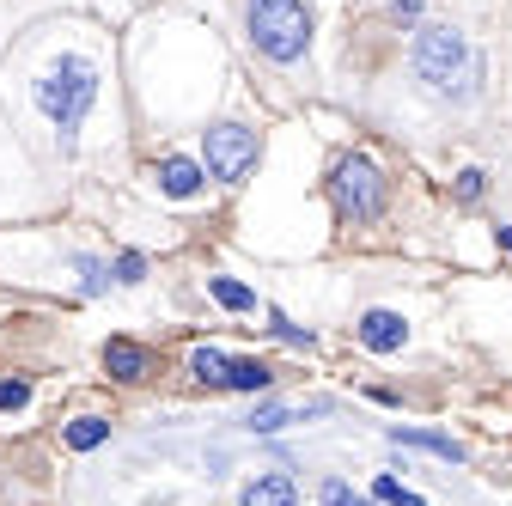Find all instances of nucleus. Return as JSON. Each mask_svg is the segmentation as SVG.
<instances>
[{
    "mask_svg": "<svg viewBox=\"0 0 512 506\" xmlns=\"http://www.w3.org/2000/svg\"><path fill=\"white\" fill-rule=\"evenodd\" d=\"M37 104H43V116L55 122L61 135H74L86 122V110L98 104V68L86 55H61L55 68L37 80Z\"/></svg>",
    "mask_w": 512,
    "mask_h": 506,
    "instance_id": "f257e3e1",
    "label": "nucleus"
},
{
    "mask_svg": "<svg viewBox=\"0 0 512 506\" xmlns=\"http://www.w3.org/2000/svg\"><path fill=\"white\" fill-rule=\"evenodd\" d=\"M250 43L281 68H293L311 49V7L305 0H250Z\"/></svg>",
    "mask_w": 512,
    "mask_h": 506,
    "instance_id": "f03ea898",
    "label": "nucleus"
},
{
    "mask_svg": "<svg viewBox=\"0 0 512 506\" xmlns=\"http://www.w3.org/2000/svg\"><path fill=\"white\" fill-rule=\"evenodd\" d=\"M330 202L348 226H372L391 202V189H384V171L366 159V153H348L336 171H330Z\"/></svg>",
    "mask_w": 512,
    "mask_h": 506,
    "instance_id": "7ed1b4c3",
    "label": "nucleus"
},
{
    "mask_svg": "<svg viewBox=\"0 0 512 506\" xmlns=\"http://www.w3.org/2000/svg\"><path fill=\"white\" fill-rule=\"evenodd\" d=\"M470 68H476V61H470L464 37H458L452 25H421V31H415V74H421L433 92H452Z\"/></svg>",
    "mask_w": 512,
    "mask_h": 506,
    "instance_id": "20e7f679",
    "label": "nucleus"
},
{
    "mask_svg": "<svg viewBox=\"0 0 512 506\" xmlns=\"http://www.w3.org/2000/svg\"><path fill=\"white\" fill-rule=\"evenodd\" d=\"M256 153H263V141H256V129H244V122H214V129H202V159H208V177H220V183H244L256 171Z\"/></svg>",
    "mask_w": 512,
    "mask_h": 506,
    "instance_id": "39448f33",
    "label": "nucleus"
},
{
    "mask_svg": "<svg viewBox=\"0 0 512 506\" xmlns=\"http://www.w3.org/2000/svg\"><path fill=\"white\" fill-rule=\"evenodd\" d=\"M104 372L122 378V385H141V378L153 372V354H147L141 342H122V336H116V342H104Z\"/></svg>",
    "mask_w": 512,
    "mask_h": 506,
    "instance_id": "423d86ee",
    "label": "nucleus"
},
{
    "mask_svg": "<svg viewBox=\"0 0 512 506\" xmlns=\"http://www.w3.org/2000/svg\"><path fill=\"white\" fill-rule=\"evenodd\" d=\"M360 342L372 354H397L409 342V324L397 318V311H366V318H360Z\"/></svg>",
    "mask_w": 512,
    "mask_h": 506,
    "instance_id": "0eeeda50",
    "label": "nucleus"
},
{
    "mask_svg": "<svg viewBox=\"0 0 512 506\" xmlns=\"http://www.w3.org/2000/svg\"><path fill=\"white\" fill-rule=\"evenodd\" d=\"M202 183H208V165H196V159H165L159 165V189H165V196H177V202H189Z\"/></svg>",
    "mask_w": 512,
    "mask_h": 506,
    "instance_id": "6e6552de",
    "label": "nucleus"
},
{
    "mask_svg": "<svg viewBox=\"0 0 512 506\" xmlns=\"http://www.w3.org/2000/svg\"><path fill=\"white\" fill-rule=\"evenodd\" d=\"M391 446H421V452H433V458H445V464H464V446L452 433H427V427H391Z\"/></svg>",
    "mask_w": 512,
    "mask_h": 506,
    "instance_id": "1a4fd4ad",
    "label": "nucleus"
},
{
    "mask_svg": "<svg viewBox=\"0 0 512 506\" xmlns=\"http://www.w3.org/2000/svg\"><path fill=\"white\" fill-rule=\"evenodd\" d=\"M244 506H293V482L287 476H256V482H244Z\"/></svg>",
    "mask_w": 512,
    "mask_h": 506,
    "instance_id": "9d476101",
    "label": "nucleus"
},
{
    "mask_svg": "<svg viewBox=\"0 0 512 506\" xmlns=\"http://www.w3.org/2000/svg\"><path fill=\"white\" fill-rule=\"evenodd\" d=\"M269 378H275V372H269L263 360H232V366H226V391H269Z\"/></svg>",
    "mask_w": 512,
    "mask_h": 506,
    "instance_id": "9b49d317",
    "label": "nucleus"
},
{
    "mask_svg": "<svg viewBox=\"0 0 512 506\" xmlns=\"http://www.w3.org/2000/svg\"><path fill=\"white\" fill-rule=\"evenodd\" d=\"M226 366H232V360H226L220 348H196V354H189V372H196L202 385H214V391H226Z\"/></svg>",
    "mask_w": 512,
    "mask_h": 506,
    "instance_id": "f8f14e48",
    "label": "nucleus"
},
{
    "mask_svg": "<svg viewBox=\"0 0 512 506\" xmlns=\"http://www.w3.org/2000/svg\"><path fill=\"white\" fill-rule=\"evenodd\" d=\"M104 439H110V421H104V415L68 421V446H74V452H92V446H104Z\"/></svg>",
    "mask_w": 512,
    "mask_h": 506,
    "instance_id": "ddd939ff",
    "label": "nucleus"
},
{
    "mask_svg": "<svg viewBox=\"0 0 512 506\" xmlns=\"http://www.w3.org/2000/svg\"><path fill=\"white\" fill-rule=\"evenodd\" d=\"M208 293H214L226 311H256V293H250L244 281H232V275H214V281H208Z\"/></svg>",
    "mask_w": 512,
    "mask_h": 506,
    "instance_id": "4468645a",
    "label": "nucleus"
},
{
    "mask_svg": "<svg viewBox=\"0 0 512 506\" xmlns=\"http://www.w3.org/2000/svg\"><path fill=\"white\" fill-rule=\"evenodd\" d=\"M287 421H299V415H293V409H281V403H263V409H256L244 427H250V433H281Z\"/></svg>",
    "mask_w": 512,
    "mask_h": 506,
    "instance_id": "2eb2a0df",
    "label": "nucleus"
},
{
    "mask_svg": "<svg viewBox=\"0 0 512 506\" xmlns=\"http://www.w3.org/2000/svg\"><path fill=\"white\" fill-rule=\"evenodd\" d=\"M372 500H384V506H421V494H409L397 476H378L372 482Z\"/></svg>",
    "mask_w": 512,
    "mask_h": 506,
    "instance_id": "dca6fc26",
    "label": "nucleus"
},
{
    "mask_svg": "<svg viewBox=\"0 0 512 506\" xmlns=\"http://www.w3.org/2000/svg\"><path fill=\"white\" fill-rule=\"evenodd\" d=\"M317 500H324V506H366V494H354V488H348V482H336V476L317 488Z\"/></svg>",
    "mask_w": 512,
    "mask_h": 506,
    "instance_id": "f3484780",
    "label": "nucleus"
},
{
    "mask_svg": "<svg viewBox=\"0 0 512 506\" xmlns=\"http://www.w3.org/2000/svg\"><path fill=\"white\" fill-rule=\"evenodd\" d=\"M116 281H128V287L147 281V257H141V250H122V257H116Z\"/></svg>",
    "mask_w": 512,
    "mask_h": 506,
    "instance_id": "a211bd4d",
    "label": "nucleus"
},
{
    "mask_svg": "<svg viewBox=\"0 0 512 506\" xmlns=\"http://www.w3.org/2000/svg\"><path fill=\"white\" fill-rule=\"evenodd\" d=\"M31 403V385L25 378H0V409H25Z\"/></svg>",
    "mask_w": 512,
    "mask_h": 506,
    "instance_id": "6ab92c4d",
    "label": "nucleus"
},
{
    "mask_svg": "<svg viewBox=\"0 0 512 506\" xmlns=\"http://www.w3.org/2000/svg\"><path fill=\"white\" fill-rule=\"evenodd\" d=\"M80 287H86V293H104V287H110V275H104V263H92V257H80Z\"/></svg>",
    "mask_w": 512,
    "mask_h": 506,
    "instance_id": "aec40b11",
    "label": "nucleus"
},
{
    "mask_svg": "<svg viewBox=\"0 0 512 506\" xmlns=\"http://www.w3.org/2000/svg\"><path fill=\"white\" fill-rule=\"evenodd\" d=\"M269 330H275V336H281V342H293V348H311V342H317V336H311V330H293V324H287V318H269Z\"/></svg>",
    "mask_w": 512,
    "mask_h": 506,
    "instance_id": "412c9836",
    "label": "nucleus"
},
{
    "mask_svg": "<svg viewBox=\"0 0 512 506\" xmlns=\"http://www.w3.org/2000/svg\"><path fill=\"white\" fill-rule=\"evenodd\" d=\"M458 202H482V171H458Z\"/></svg>",
    "mask_w": 512,
    "mask_h": 506,
    "instance_id": "4be33fe9",
    "label": "nucleus"
},
{
    "mask_svg": "<svg viewBox=\"0 0 512 506\" xmlns=\"http://www.w3.org/2000/svg\"><path fill=\"white\" fill-rule=\"evenodd\" d=\"M421 13V0H397V19H415Z\"/></svg>",
    "mask_w": 512,
    "mask_h": 506,
    "instance_id": "5701e85b",
    "label": "nucleus"
},
{
    "mask_svg": "<svg viewBox=\"0 0 512 506\" xmlns=\"http://www.w3.org/2000/svg\"><path fill=\"white\" fill-rule=\"evenodd\" d=\"M500 244H506V250H512V226H500Z\"/></svg>",
    "mask_w": 512,
    "mask_h": 506,
    "instance_id": "b1692460",
    "label": "nucleus"
}]
</instances>
